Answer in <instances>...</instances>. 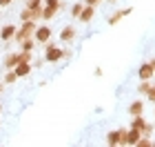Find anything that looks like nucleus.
Masks as SVG:
<instances>
[{
  "label": "nucleus",
  "instance_id": "16",
  "mask_svg": "<svg viewBox=\"0 0 155 147\" xmlns=\"http://www.w3.org/2000/svg\"><path fill=\"white\" fill-rule=\"evenodd\" d=\"M149 89H151V82H149V80H142V82H140V87H137V92L142 94V96H146Z\"/></svg>",
  "mask_w": 155,
  "mask_h": 147
},
{
  "label": "nucleus",
  "instance_id": "11",
  "mask_svg": "<svg viewBox=\"0 0 155 147\" xmlns=\"http://www.w3.org/2000/svg\"><path fill=\"white\" fill-rule=\"evenodd\" d=\"M13 36H16V27H13V25L2 27V31H0V38H2V40H11Z\"/></svg>",
  "mask_w": 155,
  "mask_h": 147
},
{
  "label": "nucleus",
  "instance_id": "10",
  "mask_svg": "<svg viewBox=\"0 0 155 147\" xmlns=\"http://www.w3.org/2000/svg\"><path fill=\"white\" fill-rule=\"evenodd\" d=\"M142 111H144V103L142 100H133L129 105V114L131 116H142Z\"/></svg>",
  "mask_w": 155,
  "mask_h": 147
},
{
  "label": "nucleus",
  "instance_id": "24",
  "mask_svg": "<svg viewBox=\"0 0 155 147\" xmlns=\"http://www.w3.org/2000/svg\"><path fill=\"white\" fill-rule=\"evenodd\" d=\"M82 2L84 5H91V7H97V5H100V0H82Z\"/></svg>",
  "mask_w": 155,
  "mask_h": 147
},
{
  "label": "nucleus",
  "instance_id": "25",
  "mask_svg": "<svg viewBox=\"0 0 155 147\" xmlns=\"http://www.w3.org/2000/svg\"><path fill=\"white\" fill-rule=\"evenodd\" d=\"M13 0H0V7H7V5H11Z\"/></svg>",
  "mask_w": 155,
  "mask_h": 147
},
{
  "label": "nucleus",
  "instance_id": "4",
  "mask_svg": "<svg viewBox=\"0 0 155 147\" xmlns=\"http://www.w3.org/2000/svg\"><path fill=\"white\" fill-rule=\"evenodd\" d=\"M45 58H47V62H58L62 58V49L60 47H49L45 51Z\"/></svg>",
  "mask_w": 155,
  "mask_h": 147
},
{
  "label": "nucleus",
  "instance_id": "9",
  "mask_svg": "<svg viewBox=\"0 0 155 147\" xmlns=\"http://www.w3.org/2000/svg\"><path fill=\"white\" fill-rule=\"evenodd\" d=\"M126 13H131V7H126V9H120V11H115V13H111V18H109V25H117L120 20H122Z\"/></svg>",
  "mask_w": 155,
  "mask_h": 147
},
{
  "label": "nucleus",
  "instance_id": "14",
  "mask_svg": "<svg viewBox=\"0 0 155 147\" xmlns=\"http://www.w3.org/2000/svg\"><path fill=\"white\" fill-rule=\"evenodd\" d=\"M18 62H20L18 54H9V56H7V58H5V67H7V69H13V67L18 65Z\"/></svg>",
  "mask_w": 155,
  "mask_h": 147
},
{
  "label": "nucleus",
  "instance_id": "20",
  "mask_svg": "<svg viewBox=\"0 0 155 147\" xmlns=\"http://www.w3.org/2000/svg\"><path fill=\"white\" fill-rule=\"evenodd\" d=\"M16 80H18L16 72H7V74H5V82H7V85H9V82H16Z\"/></svg>",
  "mask_w": 155,
  "mask_h": 147
},
{
  "label": "nucleus",
  "instance_id": "23",
  "mask_svg": "<svg viewBox=\"0 0 155 147\" xmlns=\"http://www.w3.org/2000/svg\"><path fill=\"white\" fill-rule=\"evenodd\" d=\"M45 5H49V7H58V9L62 7V2H60V0H45Z\"/></svg>",
  "mask_w": 155,
  "mask_h": 147
},
{
  "label": "nucleus",
  "instance_id": "5",
  "mask_svg": "<svg viewBox=\"0 0 155 147\" xmlns=\"http://www.w3.org/2000/svg\"><path fill=\"white\" fill-rule=\"evenodd\" d=\"M60 40H62V43H71V40H75V27H71V25L62 27V31H60Z\"/></svg>",
  "mask_w": 155,
  "mask_h": 147
},
{
  "label": "nucleus",
  "instance_id": "18",
  "mask_svg": "<svg viewBox=\"0 0 155 147\" xmlns=\"http://www.w3.org/2000/svg\"><path fill=\"white\" fill-rule=\"evenodd\" d=\"M82 7H84V2H75V5L71 7V16H73V18H78V16H80Z\"/></svg>",
  "mask_w": 155,
  "mask_h": 147
},
{
  "label": "nucleus",
  "instance_id": "12",
  "mask_svg": "<svg viewBox=\"0 0 155 147\" xmlns=\"http://www.w3.org/2000/svg\"><path fill=\"white\" fill-rule=\"evenodd\" d=\"M55 13H58V7H49V5L42 7V18H45V20L55 18Z\"/></svg>",
  "mask_w": 155,
  "mask_h": 147
},
{
  "label": "nucleus",
  "instance_id": "2",
  "mask_svg": "<svg viewBox=\"0 0 155 147\" xmlns=\"http://www.w3.org/2000/svg\"><path fill=\"white\" fill-rule=\"evenodd\" d=\"M95 16V7H91V5H84L82 7V11H80V16H78V20H82V23H91Z\"/></svg>",
  "mask_w": 155,
  "mask_h": 147
},
{
  "label": "nucleus",
  "instance_id": "28",
  "mask_svg": "<svg viewBox=\"0 0 155 147\" xmlns=\"http://www.w3.org/2000/svg\"><path fill=\"white\" fill-rule=\"evenodd\" d=\"M0 109H2V105H0Z\"/></svg>",
  "mask_w": 155,
  "mask_h": 147
},
{
  "label": "nucleus",
  "instance_id": "3",
  "mask_svg": "<svg viewBox=\"0 0 155 147\" xmlns=\"http://www.w3.org/2000/svg\"><path fill=\"white\" fill-rule=\"evenodd\" d=\"M140 138H142V131H140V129H129V131H126V134H124V145H135L137 141H140Z\"/></svg>",
  "mask_w": 155,
  "mask_h": 147
},
{
  "label": "nucleus",
  "instance_id": "19",
  "mask_svg": "<svg viewBox=\"0 0 155 147\" xmlns=\"http://www.w3.org/2000/svg\"><path fill=\"white\" fill-rule=\"evenodd\" d=\"M153 129H155V125H151V123H146L144 127H142V136H149V138H151V134H153Z\"/></svg>",
  "mask_w": 155,
  "mask_h": 147
},
{
  "label": "nucleus",
  "instance_id": "15",
  "mask_svg": "<svg viewBox=\"0 0 155 147\" xmlns=\"http://www.w3.org/2000/svg\"><path fill=\"white\" fill-rule=\"evenodd\" d=\"M144 125H146V121H144L142 116H133V121H131V127H133V129H140V131H142Z\"/></svg>",
  "mask_w": 155,
  "mask_h": 147
},
{
  "label": "nucleus",
  "instance_id": "13",
  "mask_svg": "<svg viewBox=\"0 0 155 147\" xmlns=\"http://www.w3.org/2000/svg\"><path fill=\"white\" fill-rule=\"evenodd\" d=\"M107 145H111V147L120 145V129L117 131H109V134H107Z\"/></svg>",
  "mask_w": 155,
  "mask_h": 147
},
{
  "label": "nucleus",
  "instance_id": "26",
  "mask_svg": "<svg viewBox=\"0 0 155 147\" xmlns=\"http://www.w3.org/2000/svg\"><path fill=\"white\" fill-rule=\"evenodd\" d=\"M149 65H151V67H153V72H155V58H153V60H151V62H149Z\"/></svg>",
  "mask_w": 155,
  "mask_h": 147
},
{
  "label": "nucleus",
  "instance_id": "8",
  "mask_svg": "<svg viewBox=\"0 0 155 147\" xmlns=\"http://www.w3.org/2000/svg\"><path fill=\"white\" fill-rule=\"evenodd\" d=\"M13 72H16L18 78H22V76H29L31 72V65H29V60H25V62H18L16 67H13Z\"/></svg>",
  "mask_w": 155,
  "mask_h": 147
},
{
  "label": "nucleus",
  "instance_id": "1",
  "mask_svg": "<svg viewBox=\"0 0 155 147\" xmlns=\"http://www.w3.org/2000/svg\"><path fill=\"white\" fill-rule=\"evenodd\" d=\"M33 31H36V25H33V20H25V25L20 27V31L16 29V36H13V38H16L18 43H22L25 38H31Z\"/></svg>",
  "mask_w": 155,
  "mask_h": 147
},
{
  "label": "nucleus",
  "instance_id": "17",
  "mask_svg": "<svg viewBox=\"0 0 155 147\" xmlns=\"http://www.w3.org/2000/svg\"><path fill=\"white\" fill-rule=\"evenodd\" d=\"M27 9H42V0H27Z\"/></svg>",
  "mask_w": 155,
  "mask_h": 147
},
{
  "label": "nucleus",
  "instance_id": "22",
  "mask_svg": "<svg viewBox=\"0 0 155 147\" xmlns=\"http://www.w3.org/2000/svg\"><path fill=\"white\" fill-rule=\"evenodd\" d=\"M146 98H149L151 103H155V85H151V89L146 92Z\"/></svg>",
  "mask_w": 155,
  "mask_h": 147
},
{
  "label": "nucleus",
  "instance_id": "27",
  "mask_svg": "<svg viewBox=\"0 0 155 147\" xmlns=\"http://www.w3.org/2000/svg\"><path fill=\"white\" fill-rule=\"evenodd\" d=\"M109 2H115V0H109Z\"/></svg>",
  "mask_w": 155,
  "mask_h": 147
},
{
  "label": "nucleus",
  "instance_id": "21",
  "mask_svg": "<svg viewBox=\"0 0 155 147\" xmlns=\"http://www.w3.org/2000/svg\"><path fill=\"white\" fill-rule=\"evenodd\" d=\"M33 45H36V43H33L31 38H25V40H22V49H25V51H31Z\"/></svg>",
  "mask_w": 155,
  "mask_h": 147
},
{
  "label": "nucleus",
  "instance_id": "7",
  "mask_svg": "<svg viewBox=\"0 0 155 147\" xmlns=\"http://www.w3.org/2000/svg\"><path fill=\"white\" fill-rule=\"evenodd\" d=\"M33 33H36V40H38V43H47V40L51 38V29H49L47 25H45V27H36V31H33Z\"/></svg>",
  "mask_w": 155,
  "mask_h": 147
},
{
  "label": "nucleus",
  "instance_id": "6",
  "mask_svg": "<svg viewBox=\"0 0 155 147\" xmlns=\"http://www.w3.org/2000/svg\"><path fill=\"white\" fill-rule=\"evenodd\" d=\"M137 76H140V80H151L155 76V72H153V67L149 65V62H144V65L137 69Z\"/></svg>",
  "mask_w": 155,
  "mask_h": 147
}]
</instances>
